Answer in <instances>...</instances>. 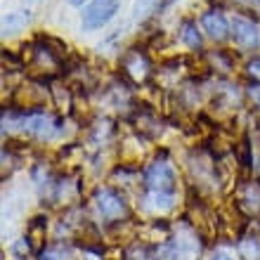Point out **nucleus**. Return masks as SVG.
I'll return each mask as SVG.
<instances>
[{"instance_id": "obj_10", "label": "nucleus", "mask_w": 260, "mask_h": 260, "mask_svg": "<svg viewBox=\"0 0 260 260\" xmlns=\"http://www.w3.org/2000/svg\"><path fill=\"white\" fill-rule=\"evenodd\" d=\"M248 95H251V100H253V102L260 107V83H255V85H251V88H248Z\"/></svg>"}, {"instance_id": "obj_14", "label": "nucleus", "mask_w": 260, "mask_h": 260, "mask_svg": "<svg viewBox=\"0 0 260 260\" xmlns=\"http://www.w3.org/2000/svg\"><path fill=\"white\" fill-rule=\"evenodd\" d=\"M237 3H244V5H258L260 0H237Z\"/></svg>"}, {"instance_id": "obj_6", "label": "nucleus", "mask_w": 260, "mask_h": 260, "mask_svg": "<svg viewBox=\"0 0 260 260\" xmlns=\"http://www.w3.org/2000/svg\"><path fill=\"white\" fill-rule=\"evenodd\" d=\"M204 28L208 31L211 38H215V41H225L227 34H230L227 19L222 17V12H218V10H211V12L204 14Z\"/></svg>"}, {"instance_id": "obj_7", "label": "nucleus", "mask_w": 260, "mask_h": 260, "mask_svg": "<svg viewBox=\"0 0 260 260\" xmlns=\"http://www.w3.org/2000/svg\"><path fill=\"white\" fill-rule=\"evenodd\" d=\"M175 0H137L133 7V19L135 21H147L149 17H154L156 12L166 10L168 5H173Z\"/></svg>"}, {"instance_id": "obj_9", "label": "nucleus", "mask_w": 260, "mask_h": 260, "mask_svg": "<svg viewBox=\"0 0 260 260\" xmlns=\"http://www.w3.org/2000/svg\"><path fill=\"white\" fill-rule=\"evenodd\" d=\"M26 21H28V14H10V17H5V21H3V28H5V34H14V31L21 28Z\"/></svg>"}, {"instance_id": "obj_4", "label": "nucleus", "mask_w": 260, "mask_h": 260, "mask_svg": "<svg viewBox=\"0 0 260 260\" xmlns=\"http://www.w3.org/2000/svg\"><path fill=\"white\" fill-rule=\"evenodd\" d=\"M97 208H100V213L104 218H121L125 213L123 199L118 197L116 192H111V189H102L97 194Z\"/></svg>"}, {"instance_id": "obj_2", "label": "nucleus", "mask_w": 260, "mask_h": 260, "mask_svg": "<svg viewBox=\"0 0 260 260\" xmlns=\"http://www.w3.org/2000/svg\"><path fill=\"white\" fill-rule=\"evenodd\" d=\"M144 182L149 187V192L156 194H173L175 189V173L168 164H151L144 173Z\"/></svg>"}, {"instance_id": "obj_8", "label": "nucleus", "mask_w": 260, "mask_h": 260, "mask_svg": "<svg viewBox=\"0 0 260 260\" xmlns=\"http://www.w3.org/2000/svg\"><path fill=\"white\" fill-rule=\"evenodd\" d=\"M182 41H185L192 50H197L199 45H201V36L197 34V26H194V24H189V21L182 26Z\"/></svg>"}, {"instance_id": "obj_5", "label": "nucleus", "mask_w": 260, "mask_h": 260, "mask_svg": "<svg viewBox=\"0 0 260 260\" xmlns=\"http://www.w3.org/2000/svg\"><path fill=\"white\" fill-rule=\"evenodd\" d=\"M21 123H24L26 133H31L36 137H52L57 130L52 118H48L45 114H28V116L21 118Z\"/></svg>"}, {"instance_id": "obj_12", "label": "nucleus", "mask_w": 260, "mask_h": 260, "mask_svg": "<svg viewBox=\"0 0 260 260\" xmlns=\"http://www.w3.org/2000/svg\"><path fill=\"white\" fill-rule=\"evenodd\" d=\"M41 260H64V258L59 251H45V253L41 255Z\"/></svg>"}, {"instance_id": "obj_15", "label": "nucleus", "mask_w": 260, "mask_h": 260, "mask_svg": "<svg viewBox=\"0 0 260 260\" xmlns=\"http://www.w3.org/2000/svg\"><path fill=\"white\" fill-rule=\"evenodd\" d=\"M69 3H71V5H83L85 0H69Z\"/></svg>"}, {"instance_id": "obj_1", "label": "nucleus", "mask_w": 260, "mask_h": 260, "mask_svg": "<svg viewBox=\"0 0 260 260\" xmlns=\"http://www.w3.org/2000/svg\"><path fill=\"white\" fill-rule=\"evenodd\" d=\"M118 5H121L118 0H92L83 12V28L92 31V28L104 26L118 12Z\"/></svg>"}, {"instance_id": "obj_3", "label": "nucleus", "mask_w": 260, "mask_h": 260, "mask_svg": "<svg viewBox=\"0 0 260 260\" xmlns=\"http://www.w3.org/2000/svg\"><path fill=\"white\" fill-rule=\"evenodd\" d=\"M232 36L241 48H255L258 45V28H255L253 21L244 19V17L232 19Z\"/></svg>"}, {"instance_id": "obj_11", "label": "nucleus", "mask_w": 260, "mask_h": 260, "mask_svg": "<svg viewBox=\"0 0 260 260\" xmlns=\"http://www.w3.org/2000/svg\"><path fill=\"white\" fill-rule=\"evenodd\" d=\"M211 260H237L230 251H215V253L211 255Z\"/></svg>"}, {"instance_id": "obj_13", "label": "nucleus", "mask_w": 260, "mask_h": 260, "mask_svg": "<svg viewBox=\"0 0 260 260\" xmlns=\"http://www.w3.org/2000/svg\"><path fill=\"white\" fill-rule=\"evenodd\" d=\"M248 69H251V74H253V76H260V57H258V59H253Z\"/></svg>"}]
</instances>
